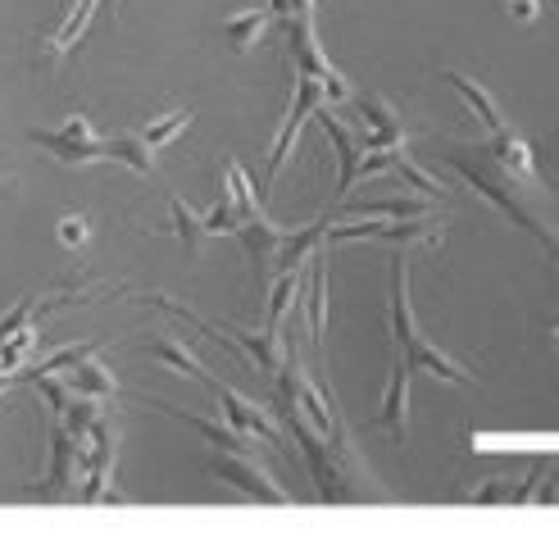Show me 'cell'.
<instances>
[{
	"label": "cell",
	"instance_id": "obj_1",
	"mask_svg": "<svg viewBox=\"0 0 559 559\" xmlns=\"http://www.w3.org/2000/svg\"><path fill=\"white\" fill-rule=\"evenodd\" d=\"M277 414L287 418L292 437L300 441L305 464H310V478H314V487H319L323 500H350V496L373 500V496H378L373 473L365 468V460H359L355 441H350V432H346L342 424L323 437V432H314L310 424H305V414H300L292 401H277Z\"/></svg>",
	"mask_w": 559,
	"mask_h": 559
},
{
	"label": "cell",
	"instance_id": "obj_2",
	"mask_svg": "<svg viewBox=\"0 0 559 559\" xmlns=\"http://www.w3.org/2000/svg\"><path fill=\"white\" fill-rule=\"evenodd\" d=\"M445 159H451V169L483 195V201H491L500 214H506L510 223H519L523 233H533L550 255L559 250V241H555V228H550V218H546V210L542 205H533L527 201V191H542V187H523V182H514L506 169H496V164L487 159V151L483 146H451L445 151Z\"/></svg>",
	"mask_w": 559,
	"mask_h": 559
},
{
	"label": "cell",
	"instance_id": "obj_3",
	"mask_svg": "<svg viewBox=\"0 0 559 559\" xmlns=\"http://www.w3.org/2000/svg\"><path fill=\"white\" fill-rule=\"evenodd\" d=\"M391 337H396L401 359L409 369L432 373L441 382H464V386L473 382V373L464 365H455L445 350H437L428 342V332L414 323V310H409V255H405V250L391 255Z\"/></svg>",
	"mask_w": 559,
	"mask_h": 559
},
{
	"label": "cell",
	"instance_id": "obj_4",
	"mask_svg": "<svg viewBox=\"0 0 559 559\" xmlns=\"http://www.w3.org/2000/svg\"><path fill=\"white\" fill-rule=\"evenodd\" d=\"M328 241H391V246H428L437 250L445 237V218H401V223H342L328 228Z\"/></svg>",
	"mask_w": 559,
	"mask_h": 559
},
{
	"label": "cell",
	"instance_id": "obj_5",
	"mask_svg": "<svg viewBox=\"0 0 559 559\" xmlns=\"http://www.w3.org/2000/svg\"><path fill=\"white\" fill-rule=\"evenodd\" d=\"M287 41H292V60L305 78H319L328 87V100H350V82L328 64V55L319 46V33H314V14H292L287 19Z\"/></svg>",
	"mask_w": 559,
	"mask_h": 559
},
{
	"label": "cell",
	"instance_id": "obj_6",
	"mask_svg": "<svg viewBox=\"0 0 559 559\" xmlns=\"http://www.w3.org/2000/svg\"><path fill=\"white\" fill-rule=\"evenodd\" d=\"M323 100H328V87H323V82L300 73L296 96H292V109H287V119H283V132H277V146H273V155H269V174H264V178H269V187L277 182V174H283V164L292 159V151H296V142H300L305 119H310Z\"/></svg>",
	"mask_w": 559,
	"mask_h": 559
},
{
	"label": "cell",
	"instance_id": "obj_7",
	"mask_svg": "<svg viewBox=\"0 0 559 559\" xmlns=\"http://www.w3.org/2000/svg\"><path fill=\"white\" fill-rule=\"evenodd\" d=\"M210 473H214V478H223L228 487L246 491L250 500H264V506H292V491H283L255 460H246V455H237V451L214 455V460H210Z\"/></svg>",
	"mask_w": 559,
	"mask_h": 559
},
{
	"label": "cell",
	"instance_id": "obj_8",
	"mask_svg": "<svg viewBox=\"0 0 559 559\" xmlns=\"http://www.w3.org/2000/svg\"><path fill=\"white\" fill-rule=\"evenodd\" d=\"M487 159L496 164V169H506L514 182L523 187H542V169H537V146L523 142V136H514L510 128L506 132H491V142H483ZM546 191V187H542Z\"/></svg>",
	"mask_w": 559,
	"mask_h": 559
},
{
	"label": "cell",
	"instance_id": "obj_9",
	"mask_svg": "<svg viewBox=\"0 0 559 559\" xmlns=\"http://www.w3.org/2000/svg\"><path fill=\"white\" fill-rule=\"evenodd\" d=\"M237 237H241V246H246L250 264H255L260 287H269V283H273V260H277V250H283V241H287V228H277V223H269L264 214H255V218L241 223Z\"/></svg>",
	"mask_w": 559,
	"mask_h": 559
},
{
	"label": "cell",
	"instance_id": "obj_10",
	"mask_svg": "<svg viewBox=\"0 0 559 559\" xmlns=\"http://www.w3.org/2000/svg\"><path fill=\"white\" fill-rule=\"evenodd\" d=\"M210 391L218 396V409H223V418H228V428H237L246 437H260V441H283V437H277V424L260 405H250L246 396H237V391L223 386L218 378H210Z\"/></svg>",
	"mask_w": 559,
	"mask_h": 559
},
{
	"label": "cell",
	"instance_id": "obj_11",
	"mask_svg": "<svg viewBox=\"0 0 559 559\" xmlns=\"http://www.w3.org/2000/svg\"><path fill=\"white\" fill-rule=\"evenodd\" d=\"M355 100V109H359V119H365V128H369V151H405V123H401V115L391 109L386 100H378V96H350Z\"/></svg>",
	"mask_w": 559,
	"mask_h": 559
},
{
	"label": "cell",
	"instance_id": "obj_12",
	"mask_svg": "<svg viewBox=\"0 0 559 559\" xmlns=\"http://www.w3.org/2000/svg\"><path fill=\"white\" fill-rule=\"evenodd\" d=\"M27 142H37L41 151H50L64 164H109V136H64V132L33 128Z\"/></svg>",
	"mask_w": 559,
	"mask_h": 559
},
{
	"label": "cell",
	"instance_id": "obj_13",
	"mask_svg": "<svg viewBox=\"0 0 559 559\" xmlns=\"http://www.w3.org/2000/svg\"><path fill=\"white\" fill-rule=\"evenodd\" d=\"M378 424L391 441L409 437V365L405 359H391V382H386V396L378 409Z\"/></svg>",
	"mask_w": 559,
	"mask_h": 559
},
{
	"label": "cell",
	"instance_id": "obj_14",
	"mask_svg": "<svg viewBox=\"0 0 559 559\" xmlns=\"http://www.w3.org/2000/svg\"><path fill=\"white\" fill-rule=\"evenodd\" d=\"M300 296H305V328H310L314 350H323V332H328V255L314 246L310 255V287L300 277Z\"/></svg>",
	"mask_w": 559,
	"mask_h": 559
},
{
	"label": "cell",
	"instance_id": "obj_15",
	"mask_svg": "<svg viewBox=\"0 0 559 559\" xmlns=\"http://www.w3.org/2000/svg\"><path fill=\"white\" fill-rule=\"evenodd\" d=\"M314 115H319V123H323V132L332 136V146H337V155H342V174H337V191H332V201H346V191L355 187V169H359V146H355V136L342 128V119L337 115H328V109L319 105L314 109Z\"/></svg>",
	"mask_w": 559,
	"mask_h": 559
},
{
	"label": "cell",
	"instance_id": "obj_16",
	"mask_svg": "<svg viewBox=\"0 0 559 559\" xmlns=\"http://www.w3.org/2000/svg\"><path fill=\"white\" fill-rule=\"evenodd\" d=\"M441 78L451 82V87L468 100V109L478 115V123H483L487 132H506V115H500V105L491 100V92H487V87H478V82H473L468 73H460V69H441Z\"/></svg>",
	"mask_w": 559,
	"mask_h": 559
},
{
	"label": "cell",
	"instance_id": "obj_17",
	"mask_svg": "<svg viewBox=\"0 0 559 559\" xmlns=\"http://www.w3.org/2000/svg\"><path fill=\"white\" fill-rule=\"evenodd\" d=\"M146 405H155V409H164V414H174V418H182L187 428H195L205 441H214L218 451H237V455H246V432H237V428H223V424H210V418H201V414H187V409H178V405H164V401H155V396H142Z\"/></svg>",
	"mask_w": 559,
	"mask_h": 559
},
{
	"label": "cell",
	"instance_id": "obj_18",
	"mask_svg": "<svg viewBox=\"0 0 559 559\" xmlns=\"http://www.w3.org/2000/svg\"><path fill=\"white\" fill-rule=\"evenodd\" d=\"M78 396H96V401H109V396H119V382H115V373H109L100 359H92V355H82L78 365H69V378H64Z\"/></svg>",
	"mask_w": 559,
	"mask_h": 559
},
{
	"label": "cell",
	"instance_id": "obj_19",
	"mask_svg": "<svg viewBox=\"0 0 559 559\" xmlns=\"http://www.w3.org/2000/svg\"><path fill=\"white\" fill-rule=\"evenodd\" d=\"M146 355L151 359H159V365H169V369H178V373H187V378H201V382H210L214 373L195 359L191 350H187V342H178L174 332H159V337H151L146 342Z\"/></svg>",
	"mask_w": 559,
	"mask_h": 559
},
{
	"label": "cell",
	"instance_id": "obj_20",
	"mask_svg": "<svg viewBox=\"0 0 559 559\" xmlns=\"http://www.w3.org/2000/svg\"><path fill=\"white\" fill-rule=\"evenodd\" d=\"M296 296H300V269L296 273H277L269 283V305H264V332L269 337H283V319L296 305Z\"/></svg>",
	"mask_w": 559,
	"mask_h": 559
},
{
	"label": "cell",
	"instance_id": "obj_21",
	"mask_svg": "<svg viewBox=\"0 0 559 559\" xmlns=\"http://www.w3.org/2000/svg\"><path fill=\"white\" fill-rule=\"evenodd\" d=\"M96 5H100V0H78V5L69 10V19L60 23V27H55V33L41 41V55H46V60L50 64H60V55L82 37V27H87L92 23V14H96Z\"/></svg>",
	"mask_w": 559,
	"mask_h": 559
},
{
	"label": "cell",
	"instance_id": "obj_22",
	"mask_svg": "<svg viewBox=\"0 0 559 559\" xmlns=\"http://www.w3.org/2000/svg\"><path fill=\"white\" fill-rule=\"evenodd\" d=\"M223 191H228V201L237 205L241 223L255 218V214H264V210H260V195H255V187H250V178H246V169H241L237 159L223 164Z\"/></svg>",
	"mask_w": 559,
	"mask_h": 559
},
{
	"label": "cell",
	"instance_id": "obj_23",
	"mask_svg": "<svg viewBox=\"0 0 559 559\" xmlns=\"http://www.w3.org/2000/svg\"><path fill=\"white\" fill-rule=\"evenodd\" d=\"M273 23L269 10H241V14H228V23H223V33H228L233 50H250L260 37H264V27Z\"/></svg>",
	"mask_w": 559,
	"mask_h": 559
},
{
	"label": "cell",
	"instance_id": "obj_24",
	"mask_svg": "<svg viewBox=\"0 0 559 559\" xmlns=\"http://www.w3.org/2000/svg\"><path fill=\"white\" fill-rule=\"evenodd\" d=\"M169 214H174V233L182 237L187 250H195V246H201V237H210V233H205V218L191 214L187 201H182V195H174V191H169Z\"/></svg>",
	"mask_w": 559,
	"mask_h": 559
},
{
	"label": "cell",
	"instance_id": "obj_25",
	"mask_svg": "<svg viewBox=\"0 0 559 559\" xmlns=\"http://www.w3.org/2000/svg\"><path fill=\"white\" fill-rule=\"evenodd\" d=\"M391 169H396V174H401L409 187H418V191H424L428 201H445V187H441V182H437L428 169H418V164H414L405 151H396V155H391Z\"/></svg>",
	"mask_w": 559,
	"mask_h": 559
},
{
	"label": "cell",
	"instance_id": "obj_26",
	"mask_svg": "<svg viewBox=\"0 0 559 559\" xmlns=\"http://www.w3.org/2000/svg\"><path fill=\"white\" fill-rule=\"evenodd\" d=\"M187 123H191V109H174V115H164V119L146 123L142 132H136V136H142V142H146L151 151H159V146H169V142H174V136H178Z\"/></svg>",
	"mask_w": 559,
	"mask_h": 559
},
{
	"label": "cell",
	"instance_id": "obj_27",
	"mask_svg": "<svg viewBox=\"0 0 559 559\" xmlns=\"http://www.w3.org/2000/svg\"><path fill=\"white\" fill-rule=\"evenodd\" d=\"M437 201H365V205H355L359 214H391V218H424L432 214Z\"/></svg>",
	"mask_w": 559,
	"mask_h": 559
},
{
	"label": "cell",
	"instance_id": "obj_28",
	"mask_svg": "<svg viewBox=\"0 0 559 559\" xmlns=\"http://www.w3.org/2000/svg\"><path fill=\"white\" fill-rule=\"evenodd\" d=\"M205 218V233H237L241 228V214H237V205L228 201V191L218 195V205L210 210V214H201Z\"/></svg>",
	"mask_w": 559,
	"mask_h": 559
},
{
	"label": "cell",
	"instance_id": "obj_29",
	"mask_svg": "<svg viewBox=\"0 0 559 559\" xmlns=\"http://www.w3.org/2000/svg\"><path fill=\"white\" fill-rule=\"evenodd\" d=\"M264 10H269L273 19H283V23H287L292 14H310V10H314V0H269Z\"/></svg>",
	"mask_w": 559,
	"mask_h": 559
},
{
	"label": "cell",
	"instance_id": "obj_30",
	"mask_svg": "<svg viewBox=\"0 0 559 559\" xmlns=\"http://www.w3.org/2000/svg\"><path fill=\"white\" fill-rule=\"evenodd\" d=\"M87 237H92V223H87V218H64V223H60V241H64V246H82Z\"/></svg>",
	"mask_w": 559,
	"mask_h": 559
},
{
	"label": "cell",
	"instance_id": "obj_31",
	"mask_svg": "<svg viewBox=\"0 0 559 559\" xmlns=\"http://www.w3.org/2000/svg\"><path fill=\"white\" fill-rule=\"evenodd\" d=\"M510 5H514V19L519 23H533L542 14V0H510Z\"/></svg>",
	"mask_w": 559,
	"mask_h": 559
},
{
	"label": "cell",
	"instance_id": "obj_32",
	"mask_svg": "<svg viewBox=\"0 0 559 559\" xmlns=\"http://www.w3.org/2000/svg\"><path fill=\"white\" fill-rule=\"evenodd\" d=\"M64 136H100V132H96L87 119H69V123H64Z\"/></svg>",
	"mask_w": 559,
	"mask_h": 559
},
{
	"label": "cell",
	"instance_id": "obj_33",
	"mask_svg": "<svg viewBox=\"0 0 559 559\" xmlns=\"http://www.w3.org/2000/svg\"><path fill=\"white\" fill-rule=\"evenodd\" d=\"M10 191H14V187H10V178H5V174H0V201H5V195H10Z\"/></svg>",
	"mask_w": 559,
	"mask_h": 559
}]
</instances>
